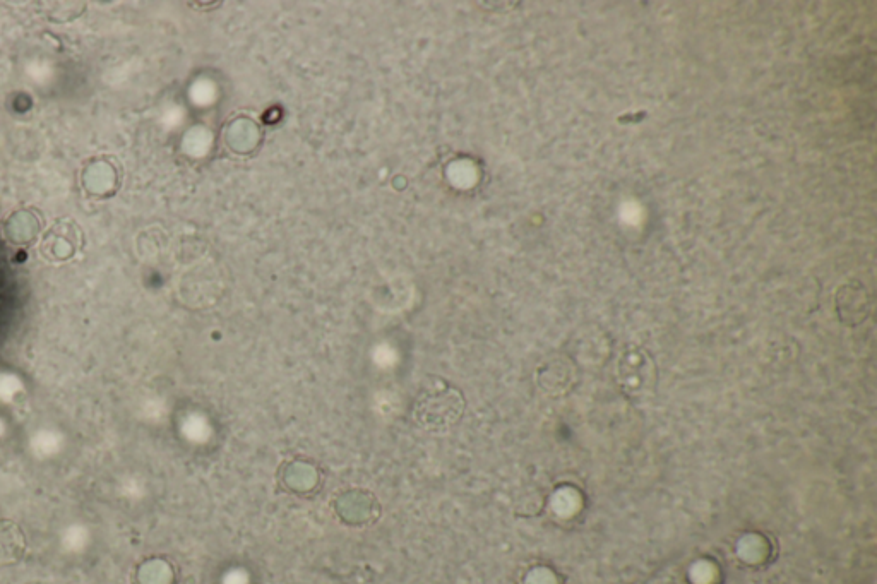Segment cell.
Returning <instances> with one entry per match:
<instances>
[{"label": "cell", "mask_w": 877, "mask_h": 584, "mask_svg": "<svg viewBox=\"0 0 877 584\" xmlns=\"http://www.w3.org/2000/svg\"><path fill=\"white\" fill-rule=\"evenodd\" d=\"M74 249H76V245H74L71 233L69 230L62 232L60 227H54V230H50L45 237V244H43V251L47 252L48 256L60 259V261L71 257L74 254Z\"/></svg>", "instance_id": "cell-4"}, {"label": "cell", "mask_w": 877, "mask_h": 584, "mask_svg": "<svg viewBox=\"0 0 877 584\" xmlns=\"http://www.w3.org/2000/svg\"><path fill=\"white\" fill-rule=\"evenodd\" d=\"M836 310L838 316L848 326H857L866 321L869 314V297L866 288L860 283H847L836 293Z\"/></svg>", "instance_id": "cell-1"}, {"label": "cell", "mask_w": 877, "mask_h": 584, "mask_svg": "<svg viewBox=\"0 0 877 584\" xmlns=\"http://www.w3.org/2000/svg\"><path fill=\"white\" fill-rule=\"evenodd\" d=\"M40 228H42V225H40L38 216L28 211V209H21V211H16V213H12L7 218L4 232H6V237L11 240L12 244L23 245L33 242L38 237Z\"/></svg>", "instance_id": "cell-3"}, {"label": "cell", "mask_w": 877, "mask_h": 584, "mask_svg": "<svg viewBox=\"0 0 877 584\" xmlns=\"http://www.w3.org/2000/svg\"><path fill=\"white\" fill-rule=\"evenodd\" d=\"M18 526L0 525V561L11 562L16 561V557L23 550V540H21Z\"/></svg>", "instance_id": "cell-5"}, {"label": "cell", "mask_w": 877, "mask_h": 584, "mask_svg": "<svg viewBox=\"0 0 877 584\" xmlns=\"http://www.w3.org/2000/svg\"><path fill=\"white\" fill-rule=\"evenodd\" d=\"M83 185L93 196H107L117 187V170L105 160L91 161L84 168Z\"/></svg>", "instance_id": "cell-2"}]
</instances>
